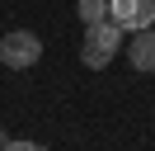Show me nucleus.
Instances as JSON below:
<instances>
[{
  "mask_svg": "<svg viewBox=\"0 0 155 151\" xmlns=\"http://www.w3.org/2000/svg\"><path fill=\"white\" fill-rule=\"evenodd\" d=\"M117 47H122V24H113V19L89 24L85 28V47H80V61H85L89 71H104V66L117 57Z\"/></svg>",
  "mask_w": 155,
  "mask_h": 151,
  "instance_id": "obj_1",
  "label": "nucleus"
},
{
  "mask_svg": "<svg viewBox=\"0 0 155 151\" xmlns=\"http://www.w3.org/2000/svg\"><path fill=\"white\" fill-rule=\"evenodd\" d=\"M0 151H47V146H38V142H5Z\"/></svg>",
  "mask_w": 155,
  "mask_h": 151,
  "instance_id": "obj_6",
  "label": "nucleus"
},
{
  "mask_svg": "<svg viewBox=\"0 0 155 151\" xmlns=\"http://www.w3.org/2000/svg\"><path fill=\"white\" fill-rule=\"evenodd\" d=\"M108 19L122 24L127 33L155 28V0H108Z\"/></svg>",
  "mask_w": 155,
  "mask_h": 151,
  "instance_id": "obj_3",
  "label": "nucleus"
},
{
  "mask_svg": "<svg viewBox=\"0 0 155 151\" xmlns=\"http://www.w3.org/2000/svg\"><path fill=\"white\" fill-rule=\"evenodd\" d=\"M75 14H80V24H104V19H108V0H80V5H75Z\"/></svg>",
  "mask_w": 155,
  "mask_h": 151,
  "instance_id": "obj_5",
  "label": "nucleus"
},
{
  "mask_svg": "<svg viewBox=\"0 0 155 151\" xmlns=\"http://www.w3.org/2000/svg\"><path fill=\"white\" fill-rule=\"evenodd\" d=\"M127 61H132V71H155V28H141L127 43Z\"/></svg>",
  "mask_w": 155,
  "mask_h": 151,
  "instance_id": "obj_4",
  "label": "nucleus"
},
{
  "mask_svg": "<svg viewBox=\"0 0 155 151\" xmlns=\"http://www.w3.org/2000/svg\"><path fill=\"white\" fill-rule=\"evenodd\" d=\"M42 61V38L28 33V28H10V33L0 38V66H10V71H28V66Z\"/></svg>",
  "mask_w": 155,
  "mask_h": 151,
  "instance_id": "obj_2",
  "label": "nucleus"
}]
</instances>
